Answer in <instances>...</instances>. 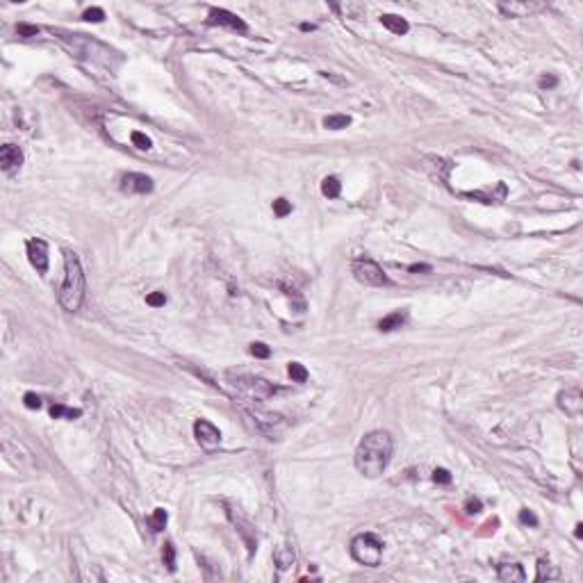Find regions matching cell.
I'll list each match as a JSON object with an SVG mask.
<instances>
[{
  "label": "cell",
  "instance_id": "6da1fadb",
  "mask_svg": "<svg viewBox=\"0 0 583 583\" xmlns=\"http://www.w3.org/2000/svg\"><path fill=\"white\" fill-rule=\"evenodd\" d=\"M394 451V442L392 435L385 430H371L360 440L356 449V467L362 476L367 479H376L387 470Z\"/></svg>",
  "mask_w": 583,
  "mask_h": 583
},
{
  "label": "cell",
  "instance_id": "7a4b0ae2",
  "mask_svg": "<svg viewBox=\"0 0 583 583\" xmlns=\"http://www.w3.org/2000/svg\"><path fill=\"white\" fill-rule=\"evenodd\" d=\"M57 299H60V306L66 312L80 310V306L84 301V271L78 255L71 251L64 253V280L60 285Z\"/></svg>",
  "mask_w": 583,
  "mask_h": 583
},
{
  "label": "cell",
  "instance_id": "3957f363",
  "mask_svg": "<svg viewBox=\"0 0 583 583\" xmlns=\"http://www.w3.org/2000/svg\"><path fill=\"white\" fill-rule=\"evenodd\" d=\"M351 556L360 565L376 567L383 558V542L371 533H360V535H356L351 542Z\"/></svg>",
  "mask_w": 583,
  "mask_h": 583
},
{
  "label": "cell",
  "instance_id": "277c9868",
  "mask_svg": "<svg viewBox=\"0 0 583 583\" xmlns=\"http://www.w3.org/2000/svg\"><path fill=\"white\" fill-rule=\"evenodd\" d=\"M353 276H356L358 282H362V285H371V287H381V285H387V276L385 271H383L378 264H376L374 260H367V257H360V260L353 262Z\"/></svg>",
  "mask_w": 583,
  "mask_h": 583
},
{
  "label": "cell",
  "instance_id": "5b68a950",
  "mask_svg": "<svg viewBox=\"0 0 583 583\" xmlns=\"http://www.w3.org/2000/svg\"><path fill=\"white\" fill-rule=\"evenodd\" d=\"M194 435H196V442L203 447L205 451H214L221 445V433L214 424H210L208 419H198L194 424Z\"/></svg>",
  "mask_w": 583,
  "mask_h": 583
},
{
  "label": "cell",
  "instance_id": "8992f818",
  "mask_svg": "<svg viewBox=\"0 0 583 583\" xmlns=\"http://www.w3.org/2000/svg\"><path fill=\"white\" fill-rule=\"evenodd\" d=\"M28 257H30L32 267L39 273L48 271V246L44 239H30L28 242Z\"/></svg>",
  "mask_w": 583,
  "mask_h": 583
},
{
  "label": "cell",
  "instance_id": "52a82bcc",
  "mask_svg": "<svg viewBox=\"0 0 583 583\" xmlns=\"http://www.w3.org/2000/svg\"><path fill=\"white\" fill-rule=\"evenodd\" d=\"M558 408L560 410H565V415H581L583 410V396L581 392L576 390V387H569V390H563L558 394Z\"/></svg>",
  "mask_w": 583,
  "mask_h": 583
},
{
  "label": "cell",
  "instance_id": "ba28073f",
  "mask_svg": "<svg viewBox=\"0 0 583 583\" xmlns=\"http://www.w3.org/2000/svg\"><path fill=\"white\" fill-rule=\"evenodd\" d=\"M21 164H23V151L14 143H5L0 149V167H3V171L16 173L21 169Z\"/></svg>",
  "mask_w": 583,
  "mask_h": 583
},
{
  "label": "cell",
  "instance_id": "9c48e42d",
  "mask_svg": "<svg viewBox=\"0 0 583 583\" xmlns=\"http://www.w3.org/2000/svg\"><path fill=\"white\" fill-rule=\"evenodd\" d=\"M121 189L125 194H149L153 192V180L143 173H128L121 180Z\"/></svg>",
  "mask_w": 583,
  "mask_h": 583
},
{
  "label": "cell",
  "instance_id": "30bf717a",
  "mask_svg": "<svg viewBox=\"0 0 583 583\" xmlns=\"http://www.w3.org/2000/svg\"><path fill=\"white\" fill-rule=\"evenodd\" d=\"M210 23L226 25V28H232V30H237V32H246V23H244L239 16H235L228 10H219V7H212V10H210Z\"/></svg>",
  "mask_w": 583,
  "mask_h": 583
},
{
  "label": "cell",
  "instance_id": "8fae6325",
  "mask_svg": "<svg viewBox=\"0 0 583 583\" xmlns=\"http://www.w3.org/2000/svg\"><path fill=\"white\" fill-rule=\"evenodd\" d=\"M499 10L508 16H529L533 12L542 10V5L540 3H501Z\"/></svg>",
  "mask_w": 583,
  "mask_h": 583
},
{
  "label": "cell",
  "instance_id": "7c38bea8",
  "mask_svg": "<svg viewBox=\"0 0 583 583\" xmlns=\"http://www.w3.org/2000/svg\"><path fill=\"white\" fill-rule=\"evenodd\" d=\"M497 572H499V578L504 583H519V581L526 578L522 565H517V563H501Z\"/></svg>",
  "mask_w": 583,
  "mask_h": 583
},
{
  "label": "cell",
  "instance_id": "4fadbf2b",
  "mask_svg": "<svg viewBox=\"0 0 583 583\" xmlns=\"http://www.w3.org/2000/svg\"><path fill=\"white\" fill-rule=\"evenodd\" d=\"M381 23H383V28H387V30L392 32V35H405L408 28H410L408 21L401 19V16H396V14H383Z\"/></svg>",
  "mask_w": 583,
  "mask_h": 583
},
{
  "label": "cell",
  "instance_id": "5bb4252c",
  "mask_svg": "<svg viewBox=\"0 0 583 583\" xmlns=\"http://www.w3.org/2000/svg\"><path fill=\"white\" fill-rule=\"evenodd\" d=\"M403 322H405V315H403V312H392V315L383 317L381 322H378V331L390 333V331H394V328L403 326Z\"/></svg>",
  "mask_w": 583,
  "mask_h": 583
},
{
  "label": "cell",
  "instance_id": "9a60e30c",
  "mask_svg": "<svg viewBox=\"0 0 583 583\" xmlns=\"http://www.w3.org/2000/svg\"><path fill=\"white\" fill-rule=\"evenodd\" d=\"M346 125H351V116L349 114H331V116L324 119V128L328 130H342Z\"/></svg>",
  "mask_w": 583,
  "mask_h": 583
},
{
  "label": "cell",
  "instance_id": "2e32d148",
  "mask_svg": "<svg viewBox=\"0 0 583 583\" xmlns=\"http://www.w3.org/2000/svg\"><path fill=\"white\" fill-rule=\"evenodd\" d=\"M340 192H342L340 178H335V176H328V178H324V183H322V194H324V196L337 198V196H340Z\"/></svg>",
  "mask_w": 583,
  "mask_h": 583
},
{
  "label": "cell",
  "instance_id": "e0dca14e",
  "mask_svg": "<svg viewBox=\"0 0 583 583\" xmlns=\"http://www.w3.org/2000/svg\"><path fill=\"white\" fill-rule=\"evenodd\" d=\"M82 415V410H78V408H64L62 403H53L50 405V417H55V419H60V417H69V419H75V417Z\"/></svg>",
  "mask_w": 583,
  "mask_h": 583
},
{
  "label": "cell",
  "instance_id": "ac0fdd59",
  "mask_svg": "<svg viewBox=\"0 0 583 583\" xmlns=\"http://www.w3.org/2000/svg\"><path fill=\"white\" fill-rule=\"evenodd\" d=\"M287 371H289L292 381H297V383H306L308 381V369L303 365H299V362H289Z\"/></svg>",
  "mask_w": 583,
  "mask_h": 583
},
{
  "label": "cell",
  "instance_id": "d6986e66",
  "mask_svg": "<svg viewBox=\"0 0 583 583\" xmlns=\"http://www.w3.org/2000/svg\"><path fill=\"white\" fill-rule=\"evenodd\" d=\"M149 522H151V529H153V531H162L164 524H167V510H164V508H155Z\"/></svg>",
  "mask_w": 583,
  "mask_h": 583
},
{
  "label": "cell",
  "instance_id": "ffe728a7",
  "mask_svg": "<svg viewBox=\"0 0 583 583\" xmlns=\"http://www.w3.org/2000/svg\"><path fill=\"white\" fill-rule=\"evenodd\" d=\"M276 563H278V567H280V569H287L292 563H294V553H292L289 549L280 547L276 551Z\"/></svg>",
  "mask_w": 583,
  "mask_h": 583
},
{
  "label": "cell",
  "instance_id": "44dd1931",
  "mask_svg": "<svg viewBox=\"0 0 583 583\" xmlns=\"http://www.w3.org/2000/svg\"><path fill=\"white\" fill-rule=\"evenodd\" d=\"M544 578H558V572L551 569L547 560H538V581H544Z\"/></svg>",
  "mask_w": 583,
  "mask_h": 583
},
{
  "label": "cell",
  "instance_id": "7402d4cb",
  "mask_svg": "<svg viewBox=\"0 0 583 583\" xmlns=\"http://www.w3.org/2000/svg\"><path fill=\"white\" fill-rule=\"evenodd\" d=\"M162 560H164V565H167V569H176V549H173V544L171 542H167L164 544V551H162Z\"/></svg>",
  "mask_w": 583,
  "mask_h": 583
},
{
  "label": "cell",
  "instance_id": "603a6c76",
  "mask_svg": "<svg viewBox=\"0 0 583 583\" xmlns=\"http://www.w3.org/2000/svg\"><path fill=\"white\" fill-rule=\"evenodd\" d=\"M289 212H292V203L287 201V198H276V201H273V214H276V217L282 219Z\"/></svg>",
  "mask_w": 583,
  "mask_h": 583
},
{
  "label": "cell",
  "instance_id": "cb8c5ba5",
  "mask_svg": "<svg viewBox=\"0 0 583 583\" xmlns=\"http://www.w3.org/2000/svg\"><path fill=\"white\" fill-rule=\"evenodd\" d=\"M130 139H132V143L137 146V149H141V151H149V149H151V139L146 137L143 132H137V130H134L132 137H130Z\"/></svg>",
  "mask_w": 583,
  "mask_h": 583
},
{
  "label": "cell",
  "instance_id": "d4e9b609",
  "mask_svg": "<svg viewBox=\"0 0 583 583\" xmlns=\"http://www.w3.org/2000/svg\"><path fill=\"white\" fill-rule=\"evenodd\" d=\"M82 19L84 21H91V23H100V21L105 19V12L100 10V7H89V10L84 12Z\"/></svg>",
  "mask_w": 583,
  "mask_h": 583
},
{
  "label": "cell",
  "instance_id": "484cf974",
  "mask_svg": "<svg viewBox=\"0 0 583 583\" xmlns=\"http://www.w3.org/2000/svg\"><path fill=\"white\" fill-rule=\"evenodd\" d=\"M146 303L151 308H162L167 303V297H164V292H151L149 297H146Z\"/></svg>",
  "mask_w": 583,
  "mask_h": 583
},
{
  "label": "cell",
  "instance_id": "4316f807",
  "mask_svg": "<svg viewBox=\"0 0 583 583\" xmlns=\"http://www.w3.org/2000/svg\"><path fill=\"white\" fill-rule=\"evenodd\" d=\"M23 403H25V408H30V410H39L41 408V399L35 392H28V394L23 396Z\"/></svg>",
  "mask_w": 583,
  "mask_h": 583
},
{
  "label": "cell",
  "instance_id": "83f0119b",
  "mask_svg": "<svg viewBox=\"0 0 583 583\" xmlns=\"http://www.w3.org/2000/svg\"><path fill=\"white\" fill-rule=\"evenodd\" d=\"M251 353H253L255 358H269V356H271L269 346H267V344H262V342H255V344H251Z\"/></svg>",
  "mask_w": 583,
  "mask_h": 583
},
{
  "label": "cell",
  "instance_id": "f1b7e54d",
  "mask_svg": "<svg viewBox=\"0 0 583 583\" xmlns=\"http://www.w3.org/2000/svg\"><path fill=\"white\" fill-rule=\"evenodd\" d=\"M519 522L522 524H529V526H538V517H535L531 510H519Z\"/></svg>",
  "mask_w": 583,
  "mask_h": 583
},
{
  "label": "cell",
  "instance_id": "f546056e",
  "mask_svg": "<svg viewBox=\"0 0 583 583\" xmlns=\"http://www.w3.org/2000/svg\"><path fill=\"white\" fill-rule=\"evenodd\" d=\"M433 481H435V483H442V485H449V483H451V474H449L447 470H442V467H440V470H435V472H433Z\"/></svg>",
  "mask_w": 583,
  "mask_h": 583
},
{
  "label": "cell",
  "instance_id": "4dcf8cb0",
  "mask_svg": "<svg viewBox=\"0 0 583 583\" xmlns=\"http://www.w3.org/2000/svg\"><path fill=\"white\" fill-rule=\"evenodd\" d=\"M481 508H483V504H481L479 499H474V497H470V499L465 501V510L470 515H476V513H481Z\"/></svg>",
  "mask_w": 583,
  "mask_h": 583
},
{
  "label": "cell",
  "instance_id": "1f68e13d",
  "mask_svg": "<svg viewBox=\"0 0 583 583\" xmlns=\"http://www.w3.org/2000/svg\"><path fill=\"white\" fill-rule=\"evenodd\" d=\"M19 35L21 37H37L39 35V28H35V25H19Z\"/></svg>",
  "mask_w": 583,
  "mask_h": 583
},
{
  "label": "cell",
  "instance_id": "d6a6232c",
  "mask_svg": "<svg viewBox=\"0 0 583 583\" xmlns=\"http://www.w3.org/2000/svg\"><path fill=\"white\" fill-rule=\"evenodd\" d=\"M556 84H558V78H556V75H542V78H540V87H542V89H551Z\"/></svg>",
  "mask_w": 583,
  "mask_h": 583
},
{
  "label": "cell",
  "instance_id": "836d02e7",
  "mask_svg": "<svg viewBox=\"0 0 583 583\" xmlns=\"http://www.w3.org/2000/svg\"><path fill=\"white\" fill-rule=\"evenodd\" d=\"M410 271L412 273H419V271H430V264H410Z\"/></svg>",
  "mask_w": 583,
  "mask_h": 583
},
{
  "label": "cell",
  "instance_id": "e575fe53",
  "mask_svg": "<svg viewBox=\"0 0 583 583\" xmlns=\"http://www.w3.org/2000/svg\"><path fill=\"white\" fill-rule=\"evenodd\" d=\"M574 535H576V538L583 535V524H576V526H574Z\"/></svg>",
  "mask_w": 583,
  "mask_h": 583
},
{
  "label": "cell",
  "instance_id": "d590c367",
  "mask_svg": "<svg viewBox=\"0 0 583 583\" xmlns=\"http://www.w3.org/2000/svg\"><path fill=\"white\" fill-rule=\"evenodd\" d=\"M301 30H315V25H310V23H303V25H301Z\"/></svg>",
  "mask_w": 583,
  "mask_h": 583
}]
</instances>
